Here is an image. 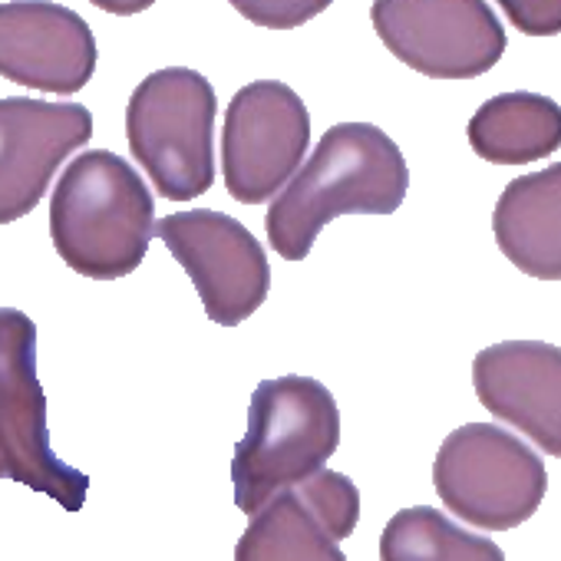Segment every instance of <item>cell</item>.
I'll return each mask as SVG.
<instances>
[{"mask_svg":"<svg viewBox=\"0 0 561 561\" xmlns=\"http://www.w3.org/2000/svg\"><path fill=\"white\" fill-rule=\"evenodd\" d=\"M472 387L495 420L561 459V347L545 341L492 344L472 360Z\"/></svg>","mask_w":561,"mask_h":561,"instance_id":"cell-13","label":"cell"},{"mask_svg":"<svg viewBox=\"0 0 561 561\" xmlns=\"http://www.w3.org/2000/svg\"><path fill=\"white\" fill-rule=\"evenodd\" d=\"M228 4L254 27L295 31V27H305L308 21L321 18L334 0H228Z\"/></svg>","mask_w":561,"mask_h":561,"instance_id":"cell-17","label":"cell"},{"mask_svg":"<svg viewBox=\"0 0 561 561\" xmlns=\"http://www.w3.org/2000/svg\"><path fill=\"white\" fill-rule=\"evenodd\" d=\"M234 545V561H347L341 541L360 518L357 485L334 469L274 492Z\"/></svg>","mask_w":561,"mask_h":561,"instance_id":"cell-10","label":"cell"},{"mask_svg":"<svg viewBox=\"0 0 561 561\" xmlns=\"http://www.w3.org/2000/svg\"><path fill=\"white\" fill-rule=\"evenodd\" d=\"M96 37L90 24L54 0L0 4V77L37 90L73 96L96 70Z\"/></svg>","mask_w":561,"mask_h":561,"instance_id":"cell-12","label":"cell"},{"mask_svg":"<svg viewBox=\"0 0 561 561\" xmlns=\"http://www.w3.org/2000/svg\"><path fill=\"white\" fill-rule=\"evenodd\" d=\"M215 90L198 70L149 73L129 96L126 139L165 202H192L215 182Z\"/></svg>","mask_w":561,"mask_h":561,"instance_id":"cell-4","label":"cell"},{"mask_svg":"<svg viewBox=\"0 0 561 561\" xmlns=\"http://www.w3.org/2000/svg\"><path fill=\"white\" fill-rule=\"evenodd\" d=\"M380 561H505L502 548L433 505L400 508L380 535Z\"/></svg>","mask_w":561,"mask_h":561,"instance_id":"cell-16","label":"cell"},{"mask_svg":"<svg viewBox=\"0 0 561 561\" xmlns=\"http://www.w3.org/2000/svg\"><path fill=\"white\" fill-rule=\"evenodd\" d=\"M508 24L525 37L561 34V0H495Z\"/></svg>","mask_w":561,"mask_h":561,"instance_id":"cell-18","label":"cell"},{"mask_svg":"<svg viewBox=\"0 0 561 561\" xmlns=\"http://www.w3.org/2000/svg\"><path fill=\"white\" fill-rule=\"evenodd\" d=\"M90 4L106 14H116V18H136V14L149 11L156 0H90Z\"/></svg>","mask_w":561,"mask_h":561,"instance_id":"cell-19","label":"cell"},{"mask_svg":"<svg viewBox=\"0 0 561 561\" xmlns=\"http://www.w3.org/2000/svg\"><path fill=\"white\" fill-rule=\"evenodd\" d=\"M469 146L492 165H528L561 149V106L538 93H502L469 119Z\"/></svg>","mask_w":561,"mask_h":561,"instance_id":"cell-15","label":"cell"},{"mask_svg":"<svg viewBox=\"0 0 561 561\" xmlns=\"http://www.w3.org/2000/svg\"><path fill=\"white\" fill-rule=\"evenodd\" d=\"M90 139L93 113L80 103L0 100V225L31 215L57 169Z\"/></svg>","mask_w":561,"mask_h":561,"instance_id":"cell-11","label":"cell"},{"mask_svg":"<svg viewBox=\"0 0 561 561\" xmlns=\"http://www.w3.org/2000/svg\"><path fill=\"white\" fill-rule=\"evenodd\" d=\"M380 44L430 80H476L505 54V27L485 0H374Z\"/></svg>","mask_w":561,"mask_h":561,"instance_id":"cell-8","label":"cell"},{"mask_svg":"<svg viewBox=\"0 0 561 561\" xmlns=\"http://www.w3.org/2000/svg\"><path fill=\"white\" fill-rule=\"evenodd\" d=\"M0 476L50 495L67 512H80L90 492V476L54 453L37 380V324L18 308H0Z\"/></svg>","mask_w":561,"mask_h":561,"instance_id":"cell-6","label":"cell"},{"mask_svg":"<svg viewBox=\"0 0 561 561\" xmlns=\"http://www.w3.org/2000/svg\"><path fill=\"white\" fill-rule=\"evenodd\" d=\"M410 188L400 146L370 123L331 126L264 218L285 261H305L318 234L344 215H393Z\"/></svg>","mask_w":561,"mask_h":561,"instance_id":"cell-1","label":"cell"},{"mask_svg":"<svg viewBox=\"0 0 561 561\" xmlns=\"http://www.w3.org/2000/svg\"><path fill=\"white\" fill-rule=\"evenodd\" d=\"M156 228V198L116 152L77 156L50 198V238L67 267L93 280L133 274Z\"/></svg>","mask_w":561,"mask_h":561,"instance_id":"cell-2","label":"cell"},{"mask_svg":"<svg viewBox=\"0 0 561 561\" xmlns=\"http://www.w3.org/2000/svg\"><path fill=\"white\" fill-rule=\"evenodd\" d=\"M443 505L482 531H508L528 522L548 489L541 456L492 423L453 430L433 462Z\"/></svg>","mask_w":561,"mask_h":561,"instance_id":"cell-5","label":"cell"},{"mask_svg":"<svg viewBox=\"0 0 561 561\" xmlns=\"http://www.w3.org/2000/svg\"><path fill=\"white\" fill-rule=\"evenodd\" d=\"M492 231L522 274L561 280V162L512 179L495 202Z\"/></svg>","mask_w":561,"mask_h":561,"instance_id":"cell-14","label":"cell"},{"mask_svg":"<svg viewBox=\"0 0 561 561\" xmlns=\"http://www.w3.org/2000/svg\"><path fill=\"white\" fill-rule=\"evenodd\" d=\"M169 254L185 267L208 321L238 328L267 298L271 267L261 241L231 215L188 208L165 215L152 228Z\"/></svg>","mask_w":561,"mask_h":561,"instance_id":"cell-9","label":"cell"},{"mask_svg":"<svg viewBox=\"0 0 561 561\" xmlns=\"http://www.w3.org/2000/svg\"><path fill=\"white\" fill-rule=\"evenodd\" d=\"M311 146V113L280 80L241 87L221 129V175L234 202H271L301 169Z\"/></svg>","mask_w":561,"mask_h":561,"instance_id":"cell-7","label":"cell"},{"mask_svg":"<svg viewBox=\"0 0 561 561\" xmlns=\"http://www.w3.org/2000/svg\"><path fill=\"white\" fill-rule=\"evenodd\" d=\"M337 446L341 410L321 380L291 374L257 383L231 459L234 505L254 515L274 492L324 469Z\"/></svg>","mask_w":561,"mask_h":561,"instance_id":"cell-3","label":"cell"}]
</instances>
